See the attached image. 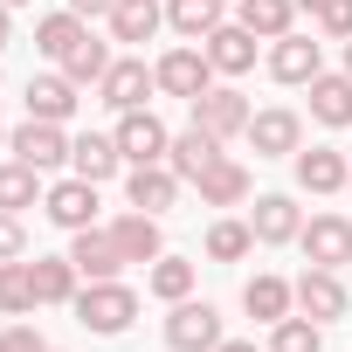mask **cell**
Returning a JSON list of instances; mask_svg holds the SVG:
<instances>
[{
  "instance_id": "obj_1",
  "label": "cell",
  "mask_w": 352,
  "mask_h": 352,
  "mask_svg": "<svg viewBox=\"0 0 352 352\" xmlns=\"http://www.w3.org/2000/svg\"><path fill=\"white\" fill-rule=\"evenodd\" d=\"M131 318H138V290L131 283H83L76 290V324L83 331H97V338H118V331H131Z\"/></svg>"
},
{
  "instance_id": "obj_2",
  "label": "cell",
  "mask_w": 352,
  "mask_h": 352,
  "mask_svg": "<svg viewBox=\"0 0 352 352\" xmlns=\"http://www.w3.org/2000/svg\"><path fill=\"white\" fill-rule=\"evenodd\" d=\"M118 152H124V166H166V145H173V131L152 118V111H118Z\"/></svg>"
},
{
  "instance_id": "obj_3",
  "label": "cell",
  "mask_w": 352,
  "mask_h": 352,
  "mask_svg": "<svg viewBox=\"0 0 352 352\" xmlns=\"http://www.w3.org/2000/svg\"><path fill=\"white\" fill-rule=\"evenodd\" d=\"M166 345H173V352H214V345H221V311L180 297L173 318H166Z\"/></svg>"
},
{
  "instance_id": "obj_4",
  "label": "cell",
  "mask_w": 352,
  "mask_h": 352,
  "mask_svg": "<svg viewBox=\"0 0 352 352\" xmlns=\"http://www.w3.org/2000/svg\"><path fill=\"white\" fill-rule=\"evenodd\" d=\"M249 118H256V111H249V97H242V90H228V83H214V90H201V97H194V124H201V131H214V138H242V131H249Z\"/></svg>"
},
{
  "instance_id": "obj_5",
  "label": "cell",
  "mask_w": 352,
  "mask_h": 352,
  "mask_svg": "<svg viewBox=\"0 0 352 352\" xmlns=\"http://www.w3.org/2000/svg\"><path fill=\"white\" fill-rule=\"evenodd\" d=\"M159 90L166 97H201V90H214V63H208V49H173V56H159Z\"/></svg>"
},
{
  "instance_id": "obj_6",
  "label": "cell",
  "mask_w": 352,
  "mask_h": 352,
  "mask_svg": "<svg viewBox=\"0 0 352 352\" xmlns=\"http://www.w3.org/2000/svg\"><path fill=\"white\" fill-rule=\"evenodd\" d=\"M242 138L256 145V159H297V152H304V124H297V111H256Z\"/></svg>"
},
{
  "instance_id": "obj_7",
  "label": "cell",
  "mask_w": 352,
  "mask_h": 352,
  "mask_svg": "<svg viewBox=\"0 0 352 352\" xmlns=\"http://www.w3.org/2000/svg\"><path fill=\"white\" fill-rule=\"evenodd\" d=\"M42 214L56 221V228H97V180H56L49 194H42Z\"/></svg>"
},
{
  "instance_id": "obj_8",
  "label": "cell",
  "mask_w": 352,
  "mask_h": 352,
  "mask_svg": "<svg viewBox=\"0 0 352 352\" xmlns=\"http://www.w3.org/2000/svg\"><path fill=\"white\" fill-rule=\"evenodd\" d=\"M69 263H76V276H83V283H111V276L124 270V256H118L111 228H76V235H69Z\"/></svg>"
},
{
  "instance_id": "obj_9",
  "label": "cell",
  "mask_w": 352,
  "mask_h": 352,
  "mask_svg": "<svg viewBox=\"0 0 352 352\" xmlns=\"http://www.w3.org/2000/svg\"><path fill=\"white\" fill-rule=\"evenodd\" d=\"M297 242H304L311 270H345V263H352V221H345V214H318Z\"/></svg>"
},
{
  "instance_id": "obj_10",
  "label": "cell",
  "mask_w": 352,
  "mask_h": 352,
  "mask_svg": "<svg viewBox=\"0 0 352 352\" xmlns=\"http://www.w3.org/2000/svg\"><path fill=\"white\" fill-rule=\"evenodd\" d=\"M152 90H159V76H152L145 63H131V56H124V63H111V69H104V83H97V97H104L111 111H145V97H152Z\"/></svg>"
},
{
  "instance_id": "obj_11",
  "label": "cell",
  "mask_w": 352,
  "mask_h": 352,
  "mask_svg": "<svg viewBox=\"0 0 352 352\" xmlns=\"http://www.w3.org/2000/svg\"><path fill=\"white\" fill-rule=\"evenodd\" d=\"M8 145H14V159H28L35 173H49V166L69 159V138H63V124H49V118H28L21 131H8Z\"/></svg>"
},
{
  "instance_id": "obj_12",
  "label": "cell",
  "mask_w": 352,
  "mask_h": 352,
  "mask_svg": "<svg viewBox=\"0 0 352 352\" xmlns=\"http://www.w3.org/2000/svg\"><path fill=\"white\" fill-rule=\"evenodd\" d=\"M111 242H118L124 263H159V256H166V242H159V214H145V208L118 214V221H111Z\"/></svg>"
},
{
  "instance_id": "obj_13",
  "label": "cell",
  "mask_w": 352,
  "mask_h": 352,
  "mask_svg": "<svg viewBox=\"0 0 352 352\" xmlns=\"http://www.w3.org/2000/svg\"><path fill=\"white\" fill-rule=\"evenodd\" d=\"M290 290H297V311H304V318H318V324L345 318V283H338V270H304Z\"/></svg>"
},
{
  "instance_id": "obj_14",
  "label": "cell",
  "mask_w": 352,
  "mask_h": 352,
  "mask_svg": "<svg viewBox=\"0 0 352 352\" xmlns=\"http://www.w3.org/2000/svg\"><path fill=\"white\" fill-rule=\"evenodd\" d=\"M208 63H214V76H242V69H256V35L242 28V21H221L208 42Z\"/></svg>"
},
{
  "instance_id": "obj_15",
  "label": "cell",
  "mask_w": 352,
  "mask_h": 352,
  "mask_svg": "<svg viewBox=\"0 0 352 352\" xmlns=\"http://www.w3.org/2000/svg\"><path fill=\"white\" fill-rule=\"evenodd\" d=\"M297 187H304V194H338V187H352V166H345V152H331V145H311V152H297Z\"/></svg>"
},
{
  "instance_id": "obj_16",
  "label": "cell",
  "mask_w": 352,
  "mask_h": 352,
  "mask_svg": "<svg viewBox=\"0 0 352 352\" xmlns=\"http://www.w3.org/2000/svg\"><path fill=\"white\" fill-rule=\"evenodd\" d=\"M124 194H131V208H145V214H166L173 201H180V173H173V166H131Z\"/></svg>"
},
{
  "instance_id": "obj_17",
  "label": "cell",
  "mask_w": 352,
  "mask_h": 352,
  "mask_svg": "<svg viewBox=\"0 0 352 352\" xmlns=\"http://www.w3.org/2000/svg\"><path fill=\"white\" fill-rule=\"evenodd\" d=\"M249 228H256V242H270V249H276V242H297V235H304V214H297V201H290V194H263V201H256V214H249Z\"/></svg>"
},
{
  "instance_id": "obj_18",
  "label": "cell",
  "mask_w": 352,
  "mask_h": 352,
  "mask_svg": "<svg viewBox=\"0 0 352 352\" xmlns=\"http://www.w3.org/2000/svg\"><path fill=\"white\" fill-rule=\"evenodd\" d=\"M214 159H221V138H214V131H201V124H187L180 138L166 145V166L180 173V180H201V173H208Z\"/></svg>"
},
{
  "instance_id": "obj_19",
  "label": "cell",
  "mask_w": 352,
  "mask_h": 352,
  "mask_svg": "<svg viewBox=\"0 0 352 352\" xmlns=\"http://www.w3.org/2000/svg\"><path fill=\"white\" fill-rule=\"evenodd\" d=\"M69 166H76V180H111V173L124 166V152H118V138H104V131H83L76 145H69Z\"/></svg>"
},
{
  "instance_id": "obj_20",
  "label": "cell",
  "mask_w": 352,
  "mask_h": 352,
  "mask_svg": "<svg viewBox=\"0 0 352 352\" xmlns=\"http://www.w3.org/2000/svg\"><path fill=\"white\" fill-rule=\"evenodd\" d=\"M270 76H276V83H311V76H318V42H311V35H276Z\"/></svg>"
},
{
  "instance_id": "obj_21",
  "label": "cell",
  "mask_w": 352,
  "mask_h": 352,
  "mask_svg": "<svg viewBox=\"0 0 352 352\" xmlns=\"http://www.w3.org/2000/svg\"><path fill=\"white\" fill-rule=\"evenodd\" d=\"M104 21H111V42H152L159 21H166V8H159V0H118Z\"/></svg>"
},
{
  "instance_id": "obj_22",
  "label": "cell",
  "mask_w": 352,
  "mask_h": 352,
  "mask_svg": "<svg viewBox=\"0 0 352 352\" xmlns=\"http://www.w3.org/2000/svg\"><path fill=\"white\" fill-rule=\"evenodd\" d=\"M76 83L69 76H35L28 83V118H49V124H63V118H76Z\"/></svg>"
},
{
  "instance_id": "obj_23",
  "label": "cell",
  "mask_w": 352,
  "mask_h": 352,
  "mask_svg": "<svg viewBox=\"0 0 352 352\" xmlns=\"http://www.w3.org/2000/svg\"><path fill=\"white\" fill-rule=\"evenodd\" d=\"M290 304H297V290H290L283 276H249V283H242V311H249V318H263V324L290 318Z\"/></svg>"
},
{
  "instance_id": "obj_24",
  "label": "cell",
  "mask_w": 352,
  "mask_h": 352,
  "mask_svg": "<svg viewBox=\"0 0 352 352\" xmlns=\"http://www.w3.org/2000/svg\"><path fill=\"white\" fill-rule=\"evenodd\" d=\"M311 118L331 124V131L352 124V76H324V69H318V76H311Z\"/></svg>"
},
{
  "instance_id": "obj_25",
  "label": "cell",
  "mask_w": 352,
  "mask_h": 352,
  "mask_svg": "<svg viewBox=\"0 0 352 352\" xmlns=\"http://www.w3.org/2000/svg\"><path fill=\"white\" fill-rule=\"evenodd\" d=\"M194 187H201V208H235V201H249V173L235 159H214Z\"/></svg>"
},
{
  "instance_id": "obj_26",
  "label": "cell",
  "mask_w": 352,
  "mask_h": 352,
  "mask_svg": "<svg viewBox=\"0 0 352 352\" xmlns=\"http://www.w3.org/2000/svg\"><path fill=\"white\" fill-rule=\"evenodd\" d=\"M256 42H276V35H290V21H297V0H242V14H235Z\"/></svg>"
},
{
  "instance_id": "obj_27",
  "label": "cell",
  "mask_w": 352,
  "mask_h": 352,
  "mask_svg": "<svg viewBox=\"0 0 352 352\" xmlns=\"http://www.w3.org/2000/svg\"><path fill=\"white\" fill-rule=\"evenodd\" d=\"M35 270V304H76V263L69 256H42Z\"/></svg>"
},
{
  "instance_id": "obj_28",
  "label": "cell",
  "mask_w": 352,
  "mask_h": 352,
  "mask_svg": "<svg viewBox=\"0 0 352 352\" xmlns=\"http://www.w3.org/2000/svg\"><path fill=\"white\" fill-rule=\"evenodd\" d=\"M166 21L180 28L187 42H208L221 28V0H166Z\"/></svg>"
},
{
  "instance_id": "obj_29",
  "label": "cell",
  "mask_w": 352,
  "mask_h": 352,
  "mask_svg": "<svg viewBox=\"0 0 352 352\" xmlns=\"http://www.w3.org/2000/svg\"><path fill=\"white\" fill-rule=\"evenodd\" d=\"M35 194H42V173H35L28 159H8V166H0V208H8V214L35 208Z\"/></svg>"
},
{
  "instance_id": "obj_30",
  "label": "cell",
  "mask_w": 352,
  "mask_h": 352,
  "mask_svg": "<svg viewBox=\"0 0 352 352\" xmlns=\"http://www.w3.org/2000/svg\"><path fill=\"white\" fill-rule=\"evenodd\" d=\"M83 35H90V28H83V14H49V21H35V49H42L49 63H63Z\"/></svg>"
},
{
  "instance_id": "obj_31",
  "label": "cell",
  "mask_w": 352,
  "mask_h": 352,
  "mask_svg": "<svg viewBox=\"0 0 352 352\" xmlns=\"http://www.w3.org/2000/svg\"><path fill=\"white\" fill-rule=\"evenodd\" d=\"M0 311L8 318H21V311H35V270L14 256V263H0Z\"/></svg>"
},
{
  "instance_id": "obj_32",
  "label": "cell",
  "mask_w": 352,
  "mask_h": 352,
  "mask_svg": "<svg viewBox=\"0 0 352 352\" xmlns=\"http://www.w3.org/2000/svg\"><path fill=\"white\" fill-rule=\"evenodd\" d=\"M104 69H111V49H104L97 35H83V42L63 56V76H69V83H104Z\"/></svg>"
},
{
  "instance_id": "obj_33",
  "label": "cell",
  "mask_w": 352,
  "mask_h": 352,
  "mask_svg": "<svg viewBox=\"0 0 352 352\" xmlns=\"http://www.w3.org/2000/svg\"><path fill=\"white\" fill-rule=\"evenodd\" d=\"M270 352H324V324L318 318H276Z\"/></svg>"
},
{
  "instance_id": "obj_34",
  "label": "cell",
  "mask_w": 352,
  "mask_h": 352,
  "mask_svg": "<svg viewBox=\"0 0 352 352\" xmlns=\"http://www.w3.org/2000/svg\"><path fill=\"white\" fill-rule=\"evenodd\" d=\"M249 249H256V228H249V221H214V228H208V256H214V263H242Z\"/></svg>"
},
{
  "instance_id": "obj_35",
  "label": "cell",
  "mask_w": 352,
  "mask_h": 352,
  "mask_svg": "<svg viewBox=\"0 0 352 352\" xmlns=\"http://www.w3.org/2000/svg\"><path fill=\"white\" fill-rule=\"evenodd\" d=\"M145 283H152V297H166V304H180V297L194 290V263H180V256H159Z\"/></svg>"
},
{
  "instance_id": "obj_36",
  "label": "cell",
  "mask_w": 352,
  "mask_h": 352,
  "mask_svg": "<svg viewBox=\"0 0 352 352\" xmlns=\"http://www.w3.org/2000/svg\"><path fill=\"white\" fill-rule=\"evenodd\" d=\"M318 28H324L331 42H352V0H324V8H318Z\"/></svg>"
},
{
  "instance_id": "obj_37",
  "label": "cell",
  "mask_w": 352,
  "mask_h": 352,
  "mask_svg": "<svg viewBox=\"0 0 352 352\" xmlns=\"http://www.w3.org/2000/svg\"><path fill=\"white\" fill-rule=\"evenodd\" d=\"M28 249V235H21V214H8V208H0V263H14Z\"/></svg>"
},
{
  "instance_id": "obj_38",
  "label": "cell",
  "mask_w": 352,
  "mask_h": 352,
  "mask_svg": "<svg viewBox=\"0 0 352 352\" xmlns=\"http://www.w3.org/2000/svg\"><path fill=\"white\" fill-rule=\"evenodd\" d=\"M0 352H49V345L35 338V324H8L0 331Z\"/></svg>"
},
{
  "instance_id": "obj_39",
  "label": "cell",
  "mask_w": 352,
  "mask_h": 352,
  "mask_svg": "<svg viewBox=\"0 0 352 352\" xmlns=\"http://www.w3.org/2000/svg\"><path fill=\"white\" fill-rule=\"evenodd\" d=\"M118 0H69V14H111Z\"/></svg>"
},
{
  "instance_id": "obj_40",
  "label": "cell",
  "mask_w": 352,
  "mask_h": 352,
  "mask_svg": "<svg viewBox=\"0 0 352 352\" xmlns=\"http://www.w3.org/2000/svg\"><path fill=\"white\" fill-rule=\"evenodd\" d=\"M214 352H256V345H249V338H221Z\"/></svg>"
},
{
  "instance_id": "obj_41",
  "label": "cell",
  "mask_w": 352,
  "mask_h": 352,
  "mask_svg": "<svg viewBox=\"0 0 352 352\" xmlns=\"http://www.w3.org/2000/svg\"><path fill=\"white\" fill-rule=\"evenodd\" d=\"M8 35H14V21H8V0H0V49H8Z\"/></svg>"
},
{
  "instance_id": "obj_42",
  "label": "cell",
  "mask_w": 352,
  "mask_h": 352,
  "mask_svg": "<svg viewBox=\"0 0 352 352\" xmlns=\"http://www.w3.org/2000/svg\"><path fill=\"white\" fill-rule=\"evenodd\" d=\"M297 8H311V14H318V8H324V0H297Z\"/></svg>"
},
{
  "instance_id": "obj_43",
  "label": "cell",
  "mask_w": 352,
  "mask_h": 352,
  "mask_svg": "<svg viewBox=\"0 0 352 352\" xmlns=\"http://www.w3.org/2000/svg\"><path fill=\"white\" fill-rule=\"evenodd\" d=\"M345 76H352V42H345Z\"/></svg>"
},
{
  "instance_id": "obj_44",
  "label": "cell",
  "mask_w": 352,
  "mask_h": 352,
  "mask_svg": "<svg viewBox=\"0 0 352 352\" xmlns=\"http://www.w3.org/2000/svg\"><path fill=\"white\" fill-rule=\"evenodd\" d=\"M8 8H28V0H8Z\"/></svg>"
},
{
  "instance_id": "obj_45",
  "label": "cell",
  "mask_w": 352,
  "mask_h": 352,
  "mask_svg": "<svg viewBox=\"0 0 352 352\" xmlns=\"http://www.w3.org/2000/svg\"><path fill=\"white\" fill-rule=\"evenodd\" d=\"M0 145H8V131H0Z\"/></svg>"
}]
</instances>
